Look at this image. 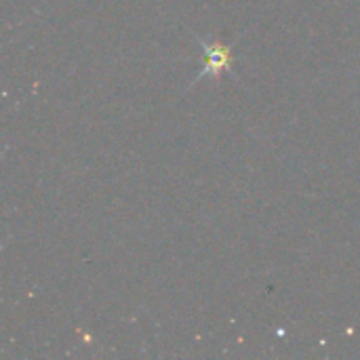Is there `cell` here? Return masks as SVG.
Wrapping results in <instances>:
<instances>
[{
	"mask_svg": "<svg viewBox=\"0 0 360 360\" xmlns=\"http://www.w3.org/2000/svg\"><path fill=\"white\" fill-rule=\"evenodd\" d=\"M200 46H202V53H205V68L198 74V80H202V78H217L224 70H230V65H232V51L226 44H221V42H213V44L200 42Z\"/></svg>",
	"mask_w": 360,
	"mask_h": 360,
	"instance_id": "6da1fadb",
	"label": "cell"
}]
</instances>
